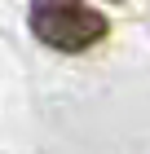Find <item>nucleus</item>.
Segmentation results:
<instances>
[{
  "instance_id": "f03ea898",
  "label": "nucleus",
  "mask_w": 150,
  "mask_h": 154,
  "mask_svg": "<svg viewBox=\"0 0 150 154\" xmlns=\"http://www.w3.org/2000/svg\"><path fill=\"white\" fill-rule=\"evenodd\" d=\"M115 5H119V0H115Z\"/></svg>"
},
{
  "instance_id": "f257e3e1",
  "label": "nucleus",
  "mask_w": 150,
  "mask_h": 154,
  "mask_svg": "<svg viewBox=\"0 0 150 154\" xmlns=\"http://www.w3.org/2000/svg\"><path fill=\"white\" fill-rule=\"evenodd\" d=\"M27 22H31V35L40 44L58 48V53H84L110 35L106 13L93 9L88 0H31Z\"/></svg>"
}]
</instances>
